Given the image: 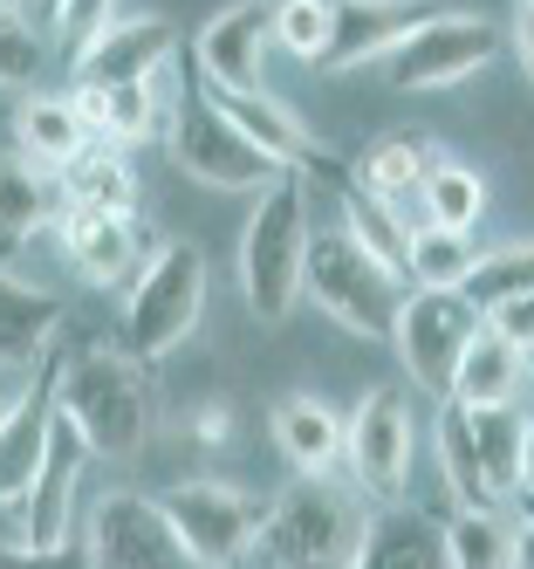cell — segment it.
<instances>
[{"instance_id":"cell-5","label":"cell","mask_w":534,"mask_h":569,"mask_svg":"<svg viewBox=\"0 0 534 569\" xmlns=\"http://www.w3.org/2000/svg\"><path fill=\"white\" fill-rule=\"evenodd\" d=\"M62 28H82L69 90H131L158 83L164 62L179 56V34L164 14L144 8H62Z\"/></svg>"},{"instance_id":"cell-12","label":"cell","mask_w":534,"mask_h":569,"mask_svg":"<svg viewBox=\"0 0 534 569\" xmlns=\"http://www.w3.org/2000/svg\"><path fill=\"white\" fill-rule=\"evenodd\" d=\"M90 562L97 569H199L192 549L179 542L172 515H164V501L151 495H103L97 515H90Z\"/></svg>"},{"instance_id":"cell-14","label":"cell","mask_w":534,"mask_h":569,"mask_svg":"<svg viewBox=\"0 0 534 569\" xmlns=\"http://www.w3.org/2000/svg\"><path fill=\"white\" fill-rule=\"evenodd\" d=\"M82 467H90V446L75 439V426L56 412L49 419V446H41V467L21 495V542L14 549H34V556H56L69 549V521H75V487H82Z\"/></svg>"},{"instance_id":"cell-34","label":"cell","mask_w":534,"mask_h":569,"mask_svg":"<svg viewBox=\"0 0 534 569\" xmlns=\"http://www.w3.org/2000/svg\"><path fill=\"white\" fill-rule=\"evenodd\" d=\"M480 322H486V330L501 337L507 350L534 357V296H527V302H501V309H480Z\"/></svg>"},{"instance_id":"cell-30","label":"cell","mask_w":534,"mask_h":569,"mask_svg":"<svg viewBox=\"0 0 534 569\" xmlns=\"http://www.w3.org/2000/svg\"><path fill=\"white\" fill-rule=\"evenodd\" d=\"M486 213V179L460 158L439 151V166L425 179V199H419V227H445V233H473V220Z\"/></svg>"},{"instance_id":"cell-23","label":"cell","mask_w":534,"mask_h":569,"mask_svg":"<svg viewBox=\"0 0 534 569\" xmlns=\"http://www.w3.org/2000/svg\"><path fill=\"white\" fill-rule=\"evenodd\" d=\"M521 385H527V357L507 350L493 330L473 337V350L460 357V378H452V398L460 412H501V405H521Z\"/></svg>"},{"instance_id":"cell-37","label":"cell","mask_w":534,"mask_h":569,"mask_svg":"<svg viewBox=\"0 0 534 569\" xmlns=\"http://www.w3.org/2000/svg\"><path fill=\"white\" fill-rule=\"evenodd\" d=\"M514 56H521V69L534 76V8H514Z\"/></svg>"},{"instance_id":"cell-27","label":"cell","mask_w":534,"mask_h":569,"mask_svg":"<svg viewBox=\"0 0 534 569\" xmlns=\"http://www.w3.org/2000/svg\"><path fill=\"white\" fill-rule=\"evenodd\" d=\"M56 186H62V213H138V172L110 144H90L69 172H56Z\"/></svg>"},{"instance_id":"cell-36","label":"cell","mask_w":534,"mask_h":569,"mask_svg":"<svg viewBox=\"0 0 534 569\" xmlns=\"http://www.w3.org/2000/svg\"><path fill=\"white\" fill-rule=\"evenodd\" d=\"M192 432H199V446H220L233 432V412H226V405H205V412L192 419Z\"/></svg>"},{"instance_id":"cell-39","label":"cell","mask_w":534,"mask_h":569,"mask_svg":"<svg viewBox=\"0 0 534 569\" xmlns=\"http://www.w3.org/2000/svg\"><path fill=\"white\" fill-rule=\"evenodd\" d=\"M514 569H534V528L514 521Z\"/></svg>"},{"instance_id":"cell-31","label":"cell","mask_w":534,"mask_h":569,"mask_svg":"<svg viewBox=\"0 0 534 569\" xmlns=\"http://www.w3.org/2000/svg\"><path fill=\"white\" fill-rule=\"evenodd\" d=\"M41 28H62V8H21V0H0V83H34L41 62H49V42Z\"/></svg>"},{"instance_id":"cell-6","label":"cell","mask_w":534,"mask_h":569,"mask_svg":"<svg viewBox=\"0 0 534 569\" xmlns=\"http://www.w3.org/2000/svg\"><path fill=\"white\" fill-rule=\"evenodd\" d=\"M205 309V254L192 248V240H164L158 261L123 289V357H138V363H158V357H172L185 337H192V322Z\"/></svg>"},{"instance_id":"cell-8","label":"cell","mask_w":534,"mask_h":569,"mask_svg":"<svg viewBox=\"0 0 534 569\" xmlns=\"http://www.w3.org/2000/svg\"><path fill=\"white\" fill-rule=\"evenodd\" d=\"M343 467L356 480V495L370 508H404V487H411V453H419V412H411V391L377 385L363 391V405L343 419Z\"/></svg>"},{"instance_id":"cell-40","label":"cell","mask_w":534,"mask_h":569,"mask_svg":"<svg viewBox=\"0 0 534 569\" xmlns=\"http://www.w3.org/2000/svg\"><path fill=\"white\" fill-rule=\"evenodd\" d=\"M507 515H514V521H527V528H534V495H514V508H507Z\"/></svg>"},{"instance_id":"cell-18","label":"cell","mask_w":534,"mask_h":569,"mask_svg":"<svg viewBox=\"0 0 534 569\" xmlns=\"http://www.w3.org/2000/svg\"><path fill=\"white\" fill-rule=\"evenodd\" d=\"M439 8H397V0H343L336 28H329V56L322 69H363V62H384L404 34H419Z\"/></svg>"},{"instance_id":"cell-20","label":"cell","mask_w":534,"mask_h":569,"mask_svg":"<svg viewBox=\"0 0 534 569\" xmlns=\"http://www.w3.org/2000/svg\"><path fill=\"white\" fill-rule=\"evenodd\" d=\"M268 426H274L281 460L295 467L302 480H329V473L343 467V439H350V426H343V412H329L322 398H281Z\"/></svg>"},{"instance_id":"cell-35","label":"cell","mask_w":534,"mask_h":569,"mask_svg":"<svg viewBox=\"0 0 534 569\" xmlns=\"http://www.w3.org/2000/svg\"><path fill=\"white\" fill-rule=\"evenodd\" d=\"M0 569H97L90 562V549H82V542H69V549H56V556H34V549H0Z\"/></svg>"},{"instance_id":"cell-25","label":"cell","mask_w":534,"mask_h":569,"mask_svg":"<svg viewBox=\"0 0 534 569\" xmlns=\"http://www.w3.org/2000/svg\"><path fill=\"white\" fill-rule=\"evenodd\" d=\"M480 240L473 233H445V227H411L404 240V289H432V296H466L480 274Z\"/></svg>"},{"instance_id":"cell-10","label":"cell","mask_w":534,"mask_h":569,"mask_svg":"<svg viewBox=\"0 0 534 569\" xmlns=\"http://www.w3.org/2000/svg\"><path fill=\"white\" fill-rule=\"evenodd\" d=\"M486 330L473 296H432V289H411L397 309V357H404V378L432 391L439 405L452 398V378H460V357L473 350V337Z\"/></svg>"},{"instance_id":"cell-32","label":"cell","mask_w":534,"mask_h":569,"mask_svg":"<svg viewBox=\"0 0 534 569\" xmlns=\"http://www.w3.org/2000/svg\"><path fill=\"white\" fill-rule=\"evenodd\" d=\"M473 309H501V302H527L534 296V240L527 248H493L473 274Z\"/></svg>"},{"instance_id":"cell-7","label":"cell","mask_w":534,"mask_h":569,"mask_svg":"<svg viewBox=\"0 0 534 569\" xmlns=\"http://www.w3.org/2000/svg\"><path fill=\"white\" fill-rule=\"evenodd\" d=\"M164 144H172L179 172H192L199 186H220V192H268L281 179L268 158L220 117V103L205 97L192 62H179V103H172V138Z\"/></svg>"},{"instance_id":"cell-17","label":"cell","mask_w":534,"mask_h":569,"mask_svg":"<svg viewBox=\"0 0 534 569\" xmlns=\"http://www.w3.org/2000/svg\"><path fill=\"white\" fill-rule=\"evenodd\" d=\"M432 166H439V151L425 138H370L356 158L350 192L370 199V207H384L397 227H419V199H425Z\"/></svg>"},{"instance_id":"cell-4","label":"cell","mask_w":534,"mask_h":569,"mask_svg":"<svg viewBox=\"0 0 534 569\" xmlns=\"http://www.w3.org/2000/svg\"><path fill=\"white\" fill-rule=\"evenodd\" d=\"M302 296L329 316V322H343V330L356 337H377L391 343L397 337V309H404V274L384 268L377 254H363L356 240L336 227H315L309 233V268H302Z\"/></svg>"},{"instance_id":"cell-3","label":"cell","mask_w":534,"mask_h":569,"mask_svg":"<svg viewBox=\"0 0 534 569\" xmlns=\"http://www.w3.org/2000/svg\"><path fill=\"white\" fill-rule=\"evenodd\" d=\"M370 508L356 487L336 480H302L295 495H281L261 528V556L274 569H356L370 542Z\"/></svg>"},{"instance_id":"cell-15","label":"cell","mask_w":534,"mask_h":569,"mask_svg":"<svg viewBox=\"0 0 534 569\" xmlns=\"http://www.w3.org/2000/svg\"><path fill=\"white\" fill-rule=\"evenodd\" d=\"M164 240L144 213H62V254L97 281V289H131L158 261Z\"/></svg>"},{"instance_id":"cell-26","label":"cell","mask_w":534,"mask_h":569,"mask_svg":"<svg viewBox=\"0 0 534 569\" xmlns=\"http://www.w3.org/2000/svg\"><path fill=\"white\" fill-rule=\"evenodd\" d=\"M356 569H445V528L419 508H377Z\"/></svg>"},{"instance_id":"cell-16","label":"cell","mask_w":534,"mask_h":569,"mask_svg":"<svg viewBox=\"0 0 534 569\" xmlns=\"http://www.w3.org/2000/svg\"><path fill=\"white\" fill-rule=\"evenodd\" d=\"M56 330H62V296L34 289L21 274H0V378H14V398L56 363Z\"/></svg>"},{"instance_id":"cell-28","label":"cell","mask_w":534,"mask_h":569,"mask_svg":"<svg viewBox=\"0 0 534 569\" xmlns=\"http://www.w3.org/2000/svg\"><path fill=\"white\" fill-rule=\"evenodd\" d=\"M439 528H445V569H514L507 508H452Z\"/></svg>"},{"instance_id":"cell-42","label":"cell","mask_w":534,"mask_h":569,"mask_svg":"<svg viewBox=\"0 0 534 569\" xmlns=\"http://www.w3.org/2000/svg\"><path fill=\"white\" fill-rule=\"evenodd\" d=\"M0 419H8V405H0Z\"/></svg>"},{"instance_id":"cell-19","label":"cell","mask_w":534,"mask_h":569,"mask_svg":"<svg viewBox=\"0 0 534 569\" xmlns=\"http://www.w3.org/2000/svg\"><path fill=\"white\" fill-rule=\"evenodd\" d=\"M49 419H56V363L41 371L21 398H8V419H0V508H21L28 480L41 467V446H49Z\"/></svg>"},{"instance_id":"cell-24","label":"cell","mask_w":534,"mask_h":569,"mask_svg":"<svg viewBox=\"0 0 534 569\" xmlns=\"http://www.w3.org/2000/svg\"><path fill=\"white\" fill-rule=\"evenodd\" d=\"M466 419V446H473V467L493 508H514L521 495V426L527 412L521 405H501V412H460Z\"/></svg>"},{"instance_id":"cell-11","label":"cell","mask_w":534,"mask_h":569,"mask_svg":"<svg viewBox=\"0 0 534 569\" xmlns=\"http://www.w3.org/2000/svg\"><path fill=\"white\" fill-rule=\"evenodd\" d=\"M493 56H501V28L493 21L432 14L419 34H404L384 56V76H391V90H452V83H466L473 69H486Z\"/></svg>"},{"instance_id":"cell-2","label":"cell","mask_w":534,"mask_h":569,"mask_svg":"<svg viewBox=\"0 0 534 569\" xmlns=\"http://www.w3.org/2000/svg\"><path fill=\"white\" fill-rule=\"evenodd\" d=\"M309 186L302 172H281L261 207L246 213L240 233V296L254 309V322H288V309L302 302V268H309Z\"/></svg>"},{"instance_id":"cell-33","label":"cell","mask_w":534,"mask_h":569,"mask_svg":"<svg viewBox=\"0 0 534 569\" xmlns=\"http://www.w3.org/2000/svg\"><path fill=\"white\" fill-rule=\"evenodd\" d=\"M329 28H336V8H322V0H288V8H274V49L295 56V62H322L329 56Z\"/></svg>"},{"instance_id":"cell-38","label":"cell","mask_w":534,"mask_h":569,"mask_svg":"<svg viewBox=\"0 0 534 569\" xmlns=\"http://www.w3.org/2000/svg\"><path fill=\"white\" fill-rule=\"evenodd\" d=\"M521 495H534V412L521 426Z\"/></svg>"},{"instance_id":"cell-1","label":"cell","mask_w":534,"mask_h":569,"mask_svg":"<svg viewBox=\"0 0 534 569\" xmlns=\"http://www.w3.org/2000/svg\"><path fill=\"white\" fill-rule=\"evenodd\" d=\"M56 412L90 446V460H138L158 426V398L138 357L123 350H82L56 363Z\"/></svg>"},{"instance_id":"cell-21","label":"cell","mask_w":534,"mask_h":569,"mask_svg":"<svg viewBox=\"0 0 534 569\" xmlns=\"http://www.w3.org/2000/svg\"><path fill=\"white\" fill-rule=\"evenodd\" d=\"M90 144L97 138H90V124H82V110H75L69 90L62 97H28L21 117H14V158H28V166H41V172H69Z\"/></svg>"},{"instance_id":"cell-22","label":"cell","mask_w":534,"mask_h":569,"mask_svg":"<svg viewBox=\"0 0 534 569\" xmlns=\"http://www.w3.org/2000/svg\"><path fill=\"white\" fill-rule=\"evenodd\" d=\"M62 220V186L56 172L28 166V158H0V254L28 248L41 227Z\"/></svg>"},{"instance_id":"cell-29","label":"cell","mask_w":534,"mask_h":569,"mask_svg":"<svg viewBox=\"0 0 534 569\" xmlns=\"http://www.w3.org/2000/svg\"><path fill=\"white\" fill-rule=\"evenodd\" d=\"M75 110H82V124H90L97 144H138L151 138L158 124V83H131V90H69Z\"/></svg>"},{"instance_id":"cell-9","label":"cell","mask_w":534,"mask_h":569,"mask_svg":"<svg viewBox=\"0 0 534 569\" xmlns=\"http://www.w3.org/2000/svg\"><path fill=\"white\" fill-rule=\"evenodd\" d=\"M268 495L254 487H233V480H185L164 495V515H172L179 542L192 549L199 569H240L246 556L261 549V528H268Z\"/></svg>"},{"instance_id":"cell-13","label":"cell","mask_w":534,"mask_h":569,"mask_svg":"<svg viewBox=\"0 0 534 569\" xmlns=\"http://www.w3.org/2000/svg\"><path fill=\"white\" fill-rule=\"evenodd\" d=\"M268 56H274V8H226L199 28L185 62L213 97H261Z\"/></svg>"},{"instance_id":"cell-41","label":"cell","mask_w":534,"mask_h":569,"mask_svg":"<svg viewBox=\"0 0 534 569\" xmlns=\"http://www.w3.org/2000/svg\"><path fill=\"white\" fill-rule=\"evenodd\" d=\"M527 378H534V357H527Z\"/></svg>"}]
</instances>
